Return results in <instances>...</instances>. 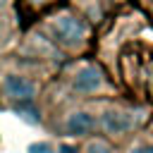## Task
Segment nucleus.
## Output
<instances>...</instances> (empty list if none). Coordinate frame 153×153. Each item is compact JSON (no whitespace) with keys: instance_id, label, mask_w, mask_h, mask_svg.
<instances>
[{"instance_id":"obj_5","label":"nucleus","mask_w":153,"mask_h":153,"mask_svg":"<svg viewBox=\"0 0 153 153\" xmlns=\"http://www.w3.org/2000/svg\"><path fill=\"white\" fill-rule=\"evenodd\" d=\"M100 84H103L100 69H96L91 65L84 67V69H79L76 76H74V91H79V93H91V91L100 88Z\"/></svg>"},{"instance_id":"obj_3","label":"nucleus","mask_w":153,"mask_h":153,"mask_svg":"<svg viewBox=\"0 0 153 153\" xmlns=\"http://www.w3.org/2000/svg\"><path fill=\"white\" fill-rule=\"evenodd\" d=\"M53 31H55L57 41H62V43H67V45H74V43H79V41L84 38L86 24H84L81 19H76V17H60V19L55 22Z\"/></svg>"},{"instance_id":"obj_7","label":"nucleus","mask_w":153,"mask_h":153,"mask_svg":"<svg viewBox=\"0 0 153 153\" xmlns=\"http://www.w3.org/2000/svg\"><path fill=\"white\" fill-rule=\"evenodd\" d=\"M14 110L19 112V117H22V120H26V122H31V124H38V122H41L38 110H33L31 105H17Z\"/></svg>"},{"instance_id":"obj_8","label":"nucleus","mask_w":153,"mask_h":153,"mask_svg":"<svg viewBox=\"0 0 153 153\" xmlns=\"http://www.w3.org/2000/svg\"><path fill=\"white\" fill-rule=\"evenodd\" d=\"M127 153H153V141L151 139H143V141H136L129 146Z\"/></svg>"},{"instance_id":"obj_11","label":"nucleus","mask_w":153,"mask_h":153,"mask_svg":"<svg viewBox=\"0 0 153 153\" xmlns=\"http://www.w3.org/2000/svg\"><path fill=\"white\" fill-rule=\"evenodd\" d=\"M26 2H31V5H48L50 0H26Z\"/></svg>"},{"instance_id":"obj_2","label":"nucleus","mask_w":153,"mask_h":153,"mask_svg":"<svg viewBox=\"0 0 153 153\" xmlns=\"http://www.w3.org/2000/svg\"><path fill=\"white\" fill-rule=\"evenodd\" d=\"M2 88H5V96H10L12 100H22V103H31L36 96V84L22 74H7L2 79Z\"/></svg>"},{"instance_id":"obj_12","label":"nucleus","mask_w":153,"mask_h":153,"mask_svg":"<svg viewBox=\"0 0 153 153\" xmlns=\"http://www.w3.org/2000/svg\"><path fill=\"white\" fill-rule=\"evenodd\" d=\"M5 5H7V0H0V10H2V7H5Z\"/></svg>"},{"instance_id":"obj_4","label":"nucleus","mask_w":153,"mask_h":153,"mask_svg":"<svg viewBox=\"0 0 153 153\" xmlns=\"http://www.w3.org/2000/svg\"><path fill=\"white\" fill-rule=\"evenodd\" d=\"M93 129H96V120H93V115H88L84 110L72 112L65 122V131L69 136H88Z\"/></svg>"},{"instance_id":"obj_6","label":"nucleus","mask_w":153,"mask_h":153,"mask_svg":"<svg viewBox=\"0 0 153 153\" xmlns=\"http://www.w3.org/2000/svg\"><path fill=\"white\" fill-rule=\"evenodd\" d=\"M81 153H115V146H112L110 141L96 136V139H88V141H86V146H84Z\"/></svg>"},{"instance_id":"obj_10","label":"nucleus","mask_w":153,"mask_h":153,"mask_svg":"<svg viewBox=\"0 0 153 153\" xmlns=\"http://www.w3.org/2000/svg\"><path fill=\"white\" fill-rule=\"evenodd\" d=\"M60 153H79V151H76L74 146H67V143H62V146H60Z\"/></svg>"},{"instance_id":"obj_1","label":"nucleus","mask_w":153,"mask_h":153,"mask_svg":"<svg viewBox=\"0 0 153 153\" xmlns=\"http://www.w3.org/2000/svg\"><path fill=\"white\" fill-rule=\"evenodd\" d=\"M100 127L110 136H122V134L134 131L136 117L131 112H127V110H105L100 115Z\"/></svg>"},{"instance_id":"obj_9","label":"nucleus","mask_w":153,"mask_h":153,"mask_svg":"<svg viewBox=\"0 0 153 153\" xmlns=\"http://www.w3.org/2000/svg\"><path fill=\"white\" fill-rule=\"evenodd\" d=\"M48 151H50L48 143H31L29 146V153H48Z\"/></svg>"}]
</instances>
